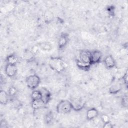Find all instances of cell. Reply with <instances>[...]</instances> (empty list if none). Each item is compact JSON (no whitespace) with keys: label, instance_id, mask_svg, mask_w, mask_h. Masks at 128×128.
<instances>
[{"label":"cell","instance_id":"obj_1","mask_svg":"<svg viewBox=\"0 0 128 128\" xmlns=\"http://www.w3.org/2000/svg\"><path fill=\"white\" fill-rule=\"evenodd\" d=\"M48 65L50 68L57 72H63L66 67V64L59 57H52L48 61Z\"/></svg>","mask_w":128,"mask_h":128},{"label":"cell","instance_id":"obj_2","mask_svg":"<svg viewBox=\"0 0 128 128\" xmlns=\"http://www.w3.org/2000/svg\"><path fill=\"white\" fill-rule=\"evenodd\" d=\"M72 110V108L70 101L67 100H61L56 106V112L58 114H68Z\"/></svg>","mask_w":128,"mask_h":128},{"label":"cell","instance_id":"obj_3","mask_svg":"<svg viewBox=\"0 0 128 128\" xmlns=\"http://www.w3.org/2000/svg\"><path fill=\"white\" fill-rule=\"evenodd\" d=\"M26 82L28 88L34 90L39 86L40 82V78L36 74H31L26 78Z\"/></svg>","mask_w":128,"mask_h":128},{"label":"cell","instance_id":"obj_4","mask_svg":"<svg viewBox=\"0 0 128 128\" xmlns=\"http://www.w3.org/2000/svg\"><path fill=\"white\" fill-rule=\"evenodd\" d=\"M70 101L72 106V110L76 112L81 110L83 108H84L86 104V102L80 98H73Z\"/></svg>","mask_w":128,"mask_h":128},{"label":"cell","instance_id":"obj_5","mask_svg":"<svg viewBox=\"0 0 128 128\" xmlns=\"http://www.w3.org/2000/svg\"><path fill=\"white\" fill-rule=\"evenodd\" d=\"M68 40V34L66 33L62 34L58 40V49L59 50H62L66 46Z\"/></svg>","mask_w":128,"mask_h":128},{"label":"cell","instance_id":"obj_6","mask_svg":"<svg viewBox=\"0 0 128 128\" xmlns=\"http://www.w3.org/2000/svg\"><path fill=\"white\" fill-rule=\"evenodd\" d=\"M78 59L84 62L91 64V52L88 50L80 51Z\"/></svg>","mask_w":128,"mask_h":128},{"label":"cell","instance_id":"obj_7","mask_svg":"<svg viewBox=\"0 0 128 128\" xmlns=\"http://www.w3.org/2000/svg\"><path fill=\"white\" fill-rule=\"evenodd\" d=\"M102 54L100 50H94L91 52V64H95L101 62Z\"/></svg>","mask_w":128,"mask_h":128},{"label":"cell","instance_id":"obj_8","mask_svg":"<svg viewBox=\"0 0 128 128\" xmlns=\"http://www.w3.org/2000/svg\"><path fill=\"white\" fill-rule=\"evenodd\" d=\"M5 73L7 76L10 78L15 76L18 72V68L16 65L6 64L5 66Z\"/></svg>","mask_w":128,"mask_h":128},{"label":"cell","instance_id":"obj_9","mask_svg":"<svg viewBox=\"0 0 128 128\" xmlns=\"http://www.w3.org/2000/svg\"><path fill=\"white\" fill-rule=\"evenodd\" d=\"M122 89V85L118 81L114 80L112 82L108 89V92L111 94H116Z\"/></svg>","mask_w":128,"mask_h":128},{"label":"cell","instance_id":"obj_10","mask_svg":"<svg viewBox=\"0 0 128 128\" xmlns=\"http://www.w3.org/2000/svg\"><path fill=\"white\" fill-rule=\"evenodd\" d=\"M104 63L106 68L108 69L112 68L116 66V62L112 55L106 56L104 60Z\"/></svg>","mask_w":128,"mask_h":128},{"label":"cell","instance_id":"obj_11","mask_svg":"<svg viewBox=\"0 0 128 128\" xmlns=\"http://www.w3.org/2000/svg\"><path fill=\"white\" fill-rule=\"evenodd\" d=\"M40 90L41 92L42 95V100L44 102V103L46 104H48L51 100L52 94L50 92L48 89L44 87L41 88L40 89Z\"/></svg>","mask_w":128,"mask_h":128},{"label":"cell","instance_id":"obj_12","mask_svg":"<svg viewBox=\"0 0 128 128\" xmlns=\"http://www.w3.org/2000/svg\"><path fill=\"white\" fill-rule=\"evenodd\" d=\"M98 116V111L95 108H89L86 112V118L88 120H94Z\"/></svg>","mask_w":128,"mask_h":128},{"label":"cell","instance_id":"obj_13","mask_svg":"<svg viewBox=\"0 0 128 128\" xmlns=\"http://www.w3.org/2000/svg\"><path fill=\"white\" fill-rule=\"evenodd\" d=\"M46 104L42 100H32V107L34 110H37L39 109L44 108L46 106Z\"/></svg>","mask_w":128,"mask_h":128},{"label":"cell","instance_id":"obj_14","mask_svg":"<svg viewBox=\"0 0 128 128\" xmlns=\"http://www.w3.org/2000/svg\"><path fill=\"white\" fill-rule=\"evenodd\" d=\"M10 100V98L8 92L1 90H0V103L2 104L6 105L8 103Z\"/></svg>","mask_w":128,"mask_h":128},{"label":"cell","instance_id":"obj_15","mask_svg":"<svg viewBox=\"0 0 128 128\" xmlns=\"http://www.w3.org/2000/svg\"><path fill=\"white\" fill-rule=\"evenodd\" d=\"M76 64L80 70H82L84 71H88L90 69L91 66H92L90 64L84 62L80 61L78 58L76 60Z\"/></svg>","mask_w":128,"mask_h":128},{"label":"cell","instance_id":"obj_16","mask_svg":"<svg viewBox=\"0 0 128 128\" xmlns=\"http://www.w3.org/2000/svg\"><path fill=\"white\" fill-rule=\"evenodd\" d=\"M54 120V114L52 112L51 110L48 111L44 115V120L46 124H50Z\"/></svg>","mask_w":128,"mask_h":128},{"label":"cell","instance_id":"obj_17","mask_svg":"<svg viewBox=\"0 0 128 128\" xmlns=\"http://www.w3.org/2000/svg\"><path fill=\"white\" fill-rule=\"evenodd\" d=\"M40 50L43 51H50L52 48V46L50 42H40L38 44Z\"/></svg>","mask_w":128,"mask_h":128},{"label":"cell","instance_id":"obj_18","mask_svg":"<svg viewBox=\"0 0 128 128\" xmlns=\"http://www.w3.org/2000/svg\"><path fill=\"white\" fill-rule=\"evenodd\" d=\"M6 62L8 64L16 65L18 62V58L15 54H10L7 56L6 58Z\"/></svg>","mask_w":128,"mask_h":128},{"label":"cell","instance_id":"obj_19","mask_svg":"<svg viewBox=\"0 0 128 128\" xmlns=\"http://www.w3.org/2000/svg\"><path fill=\"white\" fill-rule=\"evenodd\" d=\"M30 97L32 100H42V95L41 92L40 90H33L32 92Z\"/></svg>","mask_w":128,"mask_h":128},{"label":"cell","instance_id":"obj_20","mask_svg":"<svg viewBox=\"0 0 128 128\" xmlns=\"http://www.w3.org/2000/svg\"><path fill=\"white\" fill-rule=\"evenodd\" d=\"M16 92H17V90L14 86H11L10 87V88L8 90V94L10 96V100H11L14 98L16 94Z\"/></svg>","mask_w":128,"mask_h":128},{"label":"cell","instance_id":"obj_21","mask_svg":"<svg viewBox=\"0 0 128 128\" xmlns=\"http://www.w3.org/2000/svg\"><path fill=\"white\" fill-rule=\"evenodd\" d=\"M121 104L123 108H127L128 106V94H124L121 98Z\"/></svg>","mask_w":128,"mask_h":128},{"label":"cell","instance_id":"obj_22","mask_svg":"<svg viewBox=\"0 0 128 128\" xmlns=\"http://www.w3.org/2000/svg\"><path fill=\"white\" fill-rule=\"evenodd\" d=\"M107 12L110 16L114 17L115 16V10L116 8L114 6H109L106 8Z\"/></svg>","mask_w":128,"mask_h":128},{"label":"cell","instance_id":"obj_23","mask_svg":"<svg viewBox=\"0 0 128 128\" xmlns=\"http://www.w3.org/2000/svg\"><path fill=\"white\" fill-rule=\"evenodd\" d=\"M40 50V48L38 44L34 45V46H32V47L30 52L34 56H36L38 53V52H39Z\"/></svg>","mask_w":128,"mask_h":128},{"label":"cell","instance_id":"obj_24","mask_svg":"<svg viewBox=\"0 0 128 128\" xmlns=\"http://www.w3.org/2000/svg\"><path fill=\"white\" fill-rule=\"evenodd\" d=\"M100 120L103 122L104 124L110 122V118L109 116L106 114H101Z\"/></svg>","mask_w":128,"mask_h":128},{"label":"cell","instance_id":"obj_25","mask_svg":"<svg viewBox=\"0 0 128 128\" xmlns=\"http://www.w3.org/2000/svg\"><path fill=\"white\" fill-rule=\"evenodd\" d=\"M128 70H126L122 78L123 83L126 85V87L128 86Z\"/></svg>","mask_w":128,"mask_h":128},{"label":"cell","instance_id":"obj_26","mask_svg":"<svg viewBox=\"0 0 128 128\" xmlns=\"http://www.w3.org/2000/svg\"><path fill=\"white\" fill-rule=\"evenodd\" d=\"M44 18H45V20L46 22H48L52 20L53 16L52 13H50V12H48V14H46V16H44Z\"/></svg>","mask_w":128,"mask_h":128},{"label":"cell","instance_id":"obj_27","mask_svg":"<svg viewBox=\"0 0 128 128\" xmlns=\"http://www.w3.org/2000/svg\"><path fill=\"white\" fill-rule=\"evenodd\" d=\"M8 126V124L4 120H2L0 121V128H6Z\"/></svg>","mask_w":128,"mask_h":128},{"label":"cell","instance_id":"obj_28","mask_svg":"<svg viewBox=\"0 0 128 128\" xmlns=\"http://www.w3.org/2000/svg\"><path fill=\"white\" fill-rule=\"evenodd\" d=\"M112 127H113V126L110 122H106V123H104V125H103L104 128H112Z\"/></svg>","mask_w":128,"mask_h":128}]
</instances>
